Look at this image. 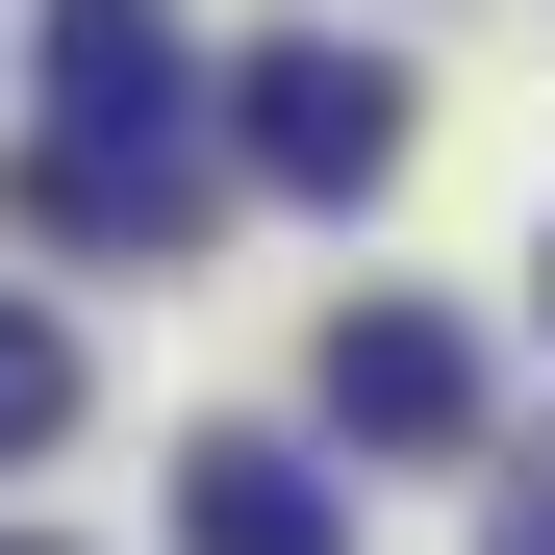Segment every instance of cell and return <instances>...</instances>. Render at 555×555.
<instances>
[{"mask_svg":"<svg viewBox=\"0 0 555 555\" xmlns=\"http://www.w3.org/2000/svg\"><path fill=\"white\" fill-rule=\"evenodd\" d=\"M228 152L278 177V203H379L404 177V76L328 51V26H278V51H228Z\"/></svg>","mask_w":555,"mask_h":555,"instance_id":"cell-1","label":"cell"},{"mask_svg":"<svg viewBox=\"0 0 555 555\" xmlns=\"http://www.w3.org/2000/svg\"><path fill=\"white\" fill-rule=\"evenodd\" d=\"M203 102V0H51V152H177Z\"/></svg>","mask_w":555,"mask_h":555,"instance_id":"cell-2","label":"cell"},{"mask_svg":"<svg viewBox=\"0 0 555 555\" xmlns=\"http://www.w3.org/2000/svg\"><path fill=\"white\" fill-rule=\"evenodd\" d=\"M328 429L353 454H454V429H480V328H454V304H353L328 328Z\"/></svg>","mask_w":555,"mask_h":555,"instance_id":"cell-3","label":"cell"},{"mask_svg":"<svg viewBox=\"0 0 555 555\" xmlns=\"http://www.w3.org/2000/svg\"><path fill=\"white\" fill-rule=\"evenodd\" d=\"M177 555H353V505L278 429H203V454H177Z\"/></svg>","mask_w":555,"mask_h":555,"instance_id":"cell-4","label":"cell"},{"mask_svg":"<svg viewBox=\"0 0 555 555\" xmlns=\"http://www.w3.org/2000/svg\"><path fill=\"white\" fill-rule=\"evenodd\" d=\"M26 228L51 253H177L203 228V152H26Z\"/></svg>","mask_w":555,"mask_h":555,"instance_id":"cell-5","label":"cell"},{"mask_svg":"<svg viewBox=\"0 0 555 555\" xmlns=\"http://www.w3.org/2000/svg\"><path fill=\"white\" fill-rule=\"evenodd\" d=\"M51 429H76V328H51V304H0V454H51Z\"/></svg>","mask_w":555,"mask_h":555,"instance_id":"cell-6","label":"cell"},{"mask_svg":"<svg viewBox=\"0 0 555 555\" xmlns=\"http://www.w3.org/2000/svg\"><path fill=\"white\" fill-rule=\"evenodd\" d=\"M505 555H555V505H505Z\"/></svg>","mask_w":555,"mask_h":555,"instance_id":"cell-7","label":"cell"},{"mask_svg":"<svg viewBox=\"0 0 555 555\" xmlns=\"http://www.w3.org/2000/svg\"><path fill=\"white\" fill-rule=\"evenodd\" d=\"M0 555H51V530H0Z\"/></svg>","mask_w":555,"mask_h":555,"instance_id":"cell-8","label":"cell"}]
</instances>
